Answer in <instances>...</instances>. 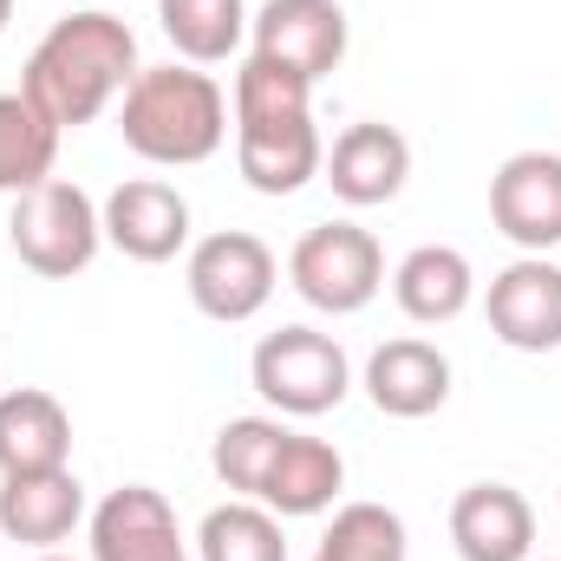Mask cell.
Returning <instances> with one entry per match:
<instances>
[{
  "label": "cell",
  "mask_w": 561,
  "mask_h": 561,
  "mask_svg": "<svg viewBox=\"0 0 561 561\" xmlns=\"http://www.w3.org/2000/svg\"><path fill=\"white\" fill-rule=\"evenodd\" d=\"M72 463V412L39 392H0V477H26V470H66Z\"/></svg>",
  "instance_id": "cell-18"
},
{
  "label": "cell",
  "mask_w": 561,
  "mask_h": 561,
  "mask_svg": "<svg viewBox=\"0 0 561 561\" xmlns=\"http://www.w3.org/2000/svg\"><path fill=\"white\" fill-rule=\"evenodd\" d=\"M183 280H190V300H196L203 320L242 327V320H255V313L275 300L280 262L262 236H249V229H216V236H203V242L190 249Z\"/></svg>",
  "instance_id": "cell-7"
},
{
  "label": "cell",
  "mask_w": 561,
  "mask_h": 561,
  "mask_svg": "<svg viewBox=\"0 0 561 561\" xmlns=\"http://www.w3.org/2000/svg\"><path fill=\"white\" fill-rule=\"evenodd\" d=\"M39 561H72V556H59V549H46V556H39Z\"/></svg>",
  "instance_id": "cell-26"
},
{
  "label": "cell",
  "mask_w": 561,
  "mask_h": 561,
  "mask_svg": "<svg viewBox=\"0 0 561 561\" xmlns=\"http://www.w3.org/2000/svg\"><path fill=\"white\" fill-rule=\"evenodd\" d=\"M138 33L105 13V7H79L66 20L46 26V39L33 46L26 72H20V92L59 125V131H79L92 125L112 99H125V85L138 79Z\"/></svg>",
  "instance_id": "cell-1"
},
{
  "label": "cell",
  "mask_w": 561,
  "mask_h": 561,
  "mask_svg": "<svg viewBox=\"0 0 561 561\" xmlns=\"http://www.w3.org/2000/svg\"><path fill=\"white\" fill-rule=\"evenodd\" d=\"M249 0H157V26L183 66H222L249 39Z\"/></svg>",
  "instance_id": "cell-20"
},
{
  "label": "cell",
  "mask_w": 561,
  "mask_h": 561,
  "mask_svg": "<svg viewBox=\"0 0 561 561\" xmlns=\"http://www.w3.org/2000/svg\"><path fill=\"white\" fill-rule=\"evenodd\" d=\"M236 163L262 196H294L320 176L327 144L313 125V85L275 59L249 53L236 72Z\"/></svg>",
  "instance_id": "cell-2"
},
{
  "label": "cell",
  "mask_w": 561,
  "mask_h": 561,
  "mask_svg": "<svg viewBox=\"0 0 561 561\" xmlns=\"http://www.w3.org/2000/svg\"><path fill=\"white\" fill-rule=\"evenodd\" d=\"M392 300H399L405 320H419V327H444V320H457V313L477 300V268H470L463 249H450V242H424V249H412V255L392 268Z\"/></svg>",
  "instance_id": "cell-19"
},
{
  "label": "cell",
  "mask_w": 561,
  "mask_h": 561,
  "mask_svg": "<svg viewBox=\"0 0 561 561\" xmlns=\"http://www.w3.org/2000/svg\"><path fill=\"white\" fill-rule=\"evenodd\" d=\"M118 131H125V150H138L144 163H163V170L209 163L229 138V92L203 66H176V59L144 66L125 85Z\"/></svg>",
  "instance_id": "cell-3"
},
{
  "label": "cell",
  "mask_w": 561,
  "mask_h": 561,
  "mask_svg": "<svg viewBox=\"0 0 561 561\" xmlns=\"http://www.w3.org/2000/svg\"><path fill=\"white\" fill-rule=\"evenodd\" d=\"M249 379L280 419H327L353 392V359L320 327H280L255 346Z\"/></svg>",
  "instance_id": "cell-5"
},
{
  "label": "cell",
  "mask_w": 561,
  "mask_h": 561,
  "mask_svg": "<svg viewBox=\"0 0 561 561\" xmlns=\"http://www.w3.org/2000/svg\"><path fill=\"white\" fill-rule=\"evenodd\" d=\"M13 255L20 268H33L39 280H72L85 275L105 249V222H99V203L72 183V176H46L33 190L13 196Z\"/></svg>",
  "instance_id": "cell-4"
},
{
  "label": "cell",
  "mask_w": 561,
  "mask_h": 561,
  "mask_svg": "<svg viewBox=\"0 0 561 561\" xmlns=\"http://www.w3.org/2000/svg\"><path fill=\"white\" fill-rule=\"evenodd\" d=\"M490 222L523 255L561 249V157L556 150H516L490 176Z\"/></svg>",
  "instance_id": "cell-9"
},
{
  "label": "cell",
  "mask_w": 561,
  "mask_h": 561,
  "mask_svg": "<svg viewBox=\"0 0 561 561\" xmlns=\"http://www.w3.org/2000/svg\"><path fill=\"white\" fill-rule=\"evenodd\" d=\"M249 39L262 59L320 85L346 59V7L340 0H262L249 20Z\"/></svg>",
  "instance_id": "cell-8"
},
{
  "label": "cell",
  "mask_w": 561,
  "mask_h": 561,
  "mask_svg": "<svg viewBox=\"0 0 561 561\" xmlns=\"http://www.w3.org/2000/svg\"><path fill=\"white\" fill-rule=\"evenodd\" d=\"M320 176L333 183V196H340L346 209H379V203H392V196L405 190V176H412V144H405V131H392V125H379V118H359V125H346V131L333 138Z\"/></svg>",
  "instance_id": "cell-12"
},
{
  "label": "cell",
  "mask_w": 561,
  "mask_h": 561,
  "mask_svg": "<svg viewBox=\"0 0 561 561\" xmlns=\"http://www.w3.org/2000/svg\"><path fill=\"white\" fill-rule=\"evenodd\" d=\"M59 125L26 99V92H0V196H20L33 183L53 176L59 163Z\"/></svg>",
  "instance_id": "cell-21"
},
{
  "label": "cell",
  "mask_w": 561,
  "mask_h": 561,
  "mask_svg": "<svg viewBox=\"0 0 561 561\" xmlns=\"http://www.w3.org/2000/svg\"><path fill=\"white\" fill-rule=\"evenodd\" d=\"M85 483L66 470H26V477H0V536L26 542V549H59L72 542V529L85 523Z\"/></svg>",
  "instance_id": "cell-14"
},
{
  "label": "cell",
  "mask_w": 561,
  "mask_h": 561,
  "mask_svg": "<svg viewBox=\"0 0 561 561\" xmlns=\"http://www.w3.org/2000/svg\"><path fill=\"white\" fill-rule=\"evenodd\" d=\"M340 490H346V457H340L327 437L287 431L280 450H275V463H268V477H262V490H255V503H268L280 523H294V516L333 510Z\"/></svg>",
  "instance_id": "cell-17"
},
{
  "label": "cell",
  "mask_w": 561,
  "mask_h": 561,
  "mask_svg": "<svg viewBox=\"0 0 561 561\" xmlns=\"http://www.w3.org/2000/svg\"><path fill=\"white\" fill-rule=\"evenodd\" d=\"M366 399L386 419H431L450 399V359L431 340H412V333L405 340H386L366 359Z\"/></svg>",
  "instance_id": "cell-16"
},
{
  "label": "cell",
  "mask_w": 561,
  "mask_h": 561,
  "mask_svg": "<svg viewBox=\"0 0 561 561\" xmlns=\"http://www.w3.org/2000/svg\"><path fill=\"white\" fill-rule=\"evenodd\" d=\"M490 333L510 353H556L561 346V268L549 255H523L490 280Z\"/></svg>",
  "instance_id": "cell-13"
},
{
  "label": "cell",
  "mask_w": 561,
  "mask_h": 561,
  "mask_svg": "<svg viewBox=\"0 0 561 561\" xmlns=\"http://www.w3.org/2000/svg\"><path fill=\"white\" fill-rule=\"evenodd\" d=\"M405 516L386 503H340L313 561H405Z\"/></svg>",
  "instance_id": "cell-23"
},
{
  "label": "cell",
  "mask_w": 561,
  "mask_h": 561,
  "mask_svg": "<svg viewBox=\"0 0 561 561\" xmlns=\"http://www.w3.org/2000/svg\"><path fill=\"white\" fill-rule=\"evenodd\" d=\"M196 561H287L280 516L268 503H249V496L209 510L196 529Z\"/></svg>",
  "instance_id": "cell-22"
},
{
  "label": "cell",
  "mask_w": 561,
  "mask_h": 561,
  "mask_svg": "<svg viewBox=\"0 0 561 561\" xmlns=\"http://www.w3.org/2000/svg\"><path fill=\"white\" fill-rule=\"evenodd\" d=\"M7 20H13V0H0V33H7Z\"/></svg>",
  "instance_id": "cell-25"
},
{
  "label": "cell",
  "mask_w": 561,
  "mask_h": 561,
  "mask_svg": "<svg viewBox=\"0 0 561 561\" xmlns=\"http://www.w3.org/2000/svg\"><path fill=\"white\" fill-rule=\"evenodd\" d=\"M99 222H105V242L131 262H176L190 249V203L183 190H170L163 176H131L118 183L105 203H99Z\"/></svg>",
  "instance_id": "cell-10"
},
{
  "label": "cell",
  "mask_w": 561,
  "mask_h": 561,
  "mask_svg": "<svg viewBox=\"0 0 561 561\" xmlns=\"http://www.w3.org/2000/svg\"><path fill=\"white\" fill-rule=\"evenodd\" d=\"M450 542L463 561H529L536 556V510L510 483H470L450 503Z\"/></svg>",
  "instance_id": "cell-15"
},
{
  "label": "cell",
  "mask_w": 561,
  "mask_h": 561,
  "mask_svg": "<svg viewBox=\"0 0 561 561\" xmlns=\"http://www.w3.org/2000/svg\"><path fill=\"white\" fill-rule=\"evenodd\" d=\"M280 437H287L280 419H229L216 431V444H209V463H216V477H222L236 496L255 503V490H262V477H268V463H275Z\"/></svg>",
  "instance_id": "cell-24"
},
{
  "label": "cell",
  "mask_w": 561,
  "mask_h": 561,
  "mask_svg": "<svg viewBox=\"0 0 561 561\" xmlns=\"http://www.w3.org/2000/svg\"><path fill=\"white\" fill-rule=\"evenodd\" d=\"M287 280H294V294L307 307H320L333 320L366 313L379 300V287H386V249L359 222H313L287 255Z\"/></svg>",
  "instance_id": "cell-6"
},
{
  "label": "cell",
  "mask_w": 561,
  "mask_h": 561,
  "mask_svg": "<svg viewBox=\"0 0 561 561\" xmlns=\"http://www.w3.org/2000/svg\"><path fill=\"white\" fill-rule=\"evenodd\" d=\"M85 523H92V561H190L170 496L150 483L112 490Z\"/></svg>",
  "instance_id": "cell-11"
}]
</instances>
